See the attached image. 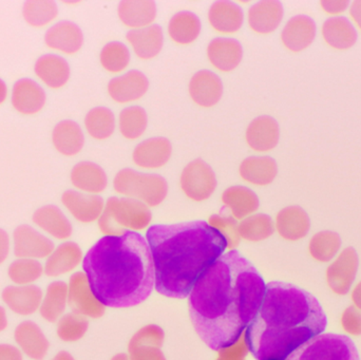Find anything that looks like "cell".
Here are the masks:
<instances>
[{"instance_id": "obj_1", "label": "cell", "mask_w": 361, "mask_h": 360, "mask_svg": "<svg viewBox=\"0 0 361 360\" xmlns=\"http://www.w3.org/2000/svg\"><path fill=\"white\" fill-rule=\"evenodd\" d=\"M264 280L239 252L223 254L193 285L189 314L199 337L212 350L239 340L258 314Z\"/></svg>"}, {"instance_id": "obj_2", "label": "cell", "mask_w": 361, "mask_h": 360, "mask_svg": "<svg viewBox=\"0 0 361 360\" xmlns=\"http://www.w3.org/2000/svg\"><path fill=\"white\" fill-rule=\"evenodd\" d=\"M326 313L315 296L290 283H269L258 314L246 329L248 350L257 360H286L324 333Z\"/></svg>"}, {"instance_id": "obj_3", "label": "cell", "mask_w": 361, "mask_h": 360, "mask_svg": "<svg viewBox=\"0 0 361 360\" xmlns=\"http://www.w3.org/2000/svg\"><path fill=\"white\" fill-rule=\"evenodd\" d=\"M82 268L97 299L109 308L142 304L156 283L149 245L135 232L104 236L85 256Z\"/></svg>"}, {"instance_id": "obj_4", "label": "cell", "mask_w": 361, "mask_h": 360, "mask_svg": "<svg viewBox=\"0 0 361 360\" xmlns=\"http://www.w3.org/2000/svg\"><path fill=\"white\" fill-rule=\"evenodd\" d=\"M146 238L154 261L157 291L177 299L190 294L200 277L227 249L224 237L205 221L154 225Z\"/></svg>"}, {"instance_id": "obj_5", "label": "cell", "mask_w": 361, "mask_h": 360, "mask_svg": "<svg viewBox=\"0 0 361 360\" xmlns=\"http://www.w3.org/2000/svg\"><path fill=\"white\" fill-rule=\"evenodd\" d=\"M152 220V211L144 203L125 197H112L105 203V209L97 222L105 236H123L128 232L146 230Z\"/></svg>"}, {"instance_id": "obj_6", "label": "cell", "mask_w": 361, "mask_h": 360, "mask_svg": "<svg viewBox=\"0 0 361 360\" xmlns=\"http://www.w3.org/2000/svg\"><path fill=\"white\" fill-rule=\"evenodd\" d=\"M114 188L125 198L135 199L148 207L162 204L169 194V184L164 178L130 168L122 169L116 173Z\"/></svg>"}, {"instance_id": "obj_7", "label": "cell", "mask_w": 361, "mask_h": 360, "mask_svg": "<svg viewBox=\"0 0 361 360\" xmlns=\"http://www.w3.org/2000/svg\"><path fill=\"white\" fill-rule=\"evenodd\" d=\"M286 360H360V357L351 338L329 333L312 338Z\"/></svg>"}, {"instance_id": "obj_8", "label": "cell", "mask_w": 361, "mask_h": 360, "mask_svg": "<svg viewBox=\"0 0 361 360\" xmlns=\"http://www.w3.org/2000/svg\"><path fill=\"white\" fill-rule=\"evenodd\" d=\"M180 186L185 196L195 202L208 200L216 188V178L212 167L203 160H193L183 169Z\"/></svg>"}, {"instance_id": "obj_9", "label": "cell", "mask_w": 361, "mask_h": 360, "mask_svg": "<svg viewBox=\"0 0 361 360\" xmlns=\"http://www.w3.org/2000/svg\"><path fill=\"white\" fill-rule=\"evenodd\" d=\"M68 306L72 312L86 318H101L105 314L106 306L97 299L91 290L86 274L76 272L68 283Z\"/></svg>"}, {"instance_id": "obj_10", "label": "cell", "mask_w": 361, "mask_h": 360, "mask_svg": "<svg viewBox=\"0 0 361 360\" xmlns=\"http://www.w3.org/2000/svg\"><path fill=\"white\" fill-rule=\"evenodd\" d=\"M12 243L15 256L27 259H47L55 247L48 236L27 224L15 228Z\"/></svg>"}, {"instance_id": "obj_11", "label": "cell", "mask_w": 361, "mask_h": 360, "mask_svg": "<svg viewBox=\"0 0 361 360\" xmlns=\"http://www.w3.org/2000/svg\"><path fill=\"white\" fill-rule=\"evenodd\" d=\"M358 255L353 247L343 249L326 270L329 287L336 295H347L351 291L358 271Z\"/></svg>"}, {"instance_id": "obj_12", "label": "cell", "mask_w": 361, "mask_h": 360, "mask_svg": "<svg viewBox=\"0 0 361 360\" xmlns=\"http://www.w3.org/2000/svg\"><path fill=\"white\" fill-rule=\"evenodd\" d=\"M11 105L23 116L39 113L47 103V94L42 85L32 78H19L13 84L10 92Z\"/></svg>"}, {"instance_id": "obj_13", "label": "cell", "mask_w": 361, "mask_h": 360, "mask_svg": "<svg viewBox=\"0 0 361 360\" xmlns=\"http://www.w3.org/2000/svg\"><path fill=\"white\" fill-rule=\"evenodd\" d=\"M165 333L157 325H148L135 332L129 340L128 355L130 360H166L162 352Z\"/></svg>"}, {"instance_id": "obj_14", "label": "cell", "mask_w": 361, "mask_h": 360, "mask_svg": "<svg viewBox=\"0 0 361 360\" xmlns=\"http://www.w3.org/2000/svg\"><path fill=\"white\" fill-rule=\"evenodd\" d=\"M44 42L50 50L74 55L82 48L84 34L73 21L61 20L50 25L44 33Z\"/></svg>"}, {"instance_id": "obj_15", "label": "cell", "mask_w": 361, "mask_h": 360, "mask_svg": "<svg viewBox=\"0 0 361 360\" xmlns=\"http://www.w3.org/2000/svg\"><path fill=\"white\" fill-rule=\"evenodd\" d=\"M61 203L76 221L84 224L99 221L105 209V202L99 194L78 190H66L61 196Z\"/></svg>"}, {"instance_id": "obj_16", "label": "cell", "mask_w": 361, "mask_h": 360, "mask_svg": "<svg viewBox=\"0 0 361 360\" xmlns=\"http://www.w3.org/2000/svg\"><path fill=\"white\" fill-rule=\"evenodd\" d=\"M149 89V80L139 70H131L108 82V94L118 104H128L142 99Z\"/></svg>"}, {"instance_id": "obj_17", "label": "cell", "mask_w": 361, "mask_h": 360, "mask_svg": "<svg viewBox=\"0 0 361 360\" xmlns=\"http://www.w3.org/2000/svg\"><path fill=\"white\" fill-rule=\"evenodd\" d=\"M42 289L37 285H8L2 291L1 299L12 311L19 316H31L39 311L42 304Z\"/></svg>"}, {"instance_id": "obj_18", "label": "cell", "mask_w": 361, "mask_h": 360, "mask_svg": "<svg viewBox=\"0 0 361 360\" xmlns=\"http://www.w3.org/2000/svg\"><path fill=\"white\" fill-rule=\"evenodd\" d=\"M36 77L48 88L59 90L69 82L71 69L63 56L54 53L42 55L34 63Z\"/></svg>"}, {"instance_id": "obj_19", "label": "cell", "mask_w": 361, "mask_h": 360, "mask_svg": "<svg viewBox=\"0 0 361 360\" xmlns=\"http://www.w3.org/2000/svg\"><path fill=\"white\" fill-rule=\"evenodd\" d=\"M188 92L191 99L200 107H214L222 97V80L214 72L201 70L191 77Z\"/></svg>"}, {"instance_id": "obj_20", "label": "cell", "mask_w": 361, "mask_h": 360, "mask_svg": "<svg viewBox=\"0 0 361 360\" xmlns=\"http://www.w3.org/2000/svg\"><path fill=\"white\" fill-rule=\"evenodd\" d=\"M173 147L166 137H150L135 146L133 160L144 169H158L171 160Z\"/></svg>"}, {"instance_id": "obj_21", "label": "cell", "mask_w": 361, "mask_h": 360, "mask_svg": "<svg viewBox=\"0 0 361 360\" xmlns=\"http://www.w3.org/2000/svg\"><path fill=\"white\" fill-rule=\"evenodd\" d=\"M315 21L307 15H296L284 25L281 32L282 44L292 52H300L311 46L315 39Z\"/></svg>"}, {"instance_id": "obj_22", "label": "cell", "mask_w": 361, "mask_h": 360, "mask_svg": "<svg viewBox=\"0 0 361 360\" xmlns=\"http://www.w3.org/2000/svg\"><path fill=\"white\" fill-rule=\"evenodd\" d=\"M82 252L78 243L65 241L54 247L44 264V275L51 278L73 272L82 261Z\"/></svg>"}, {"instance_id": "obj_23", "label": "cell", "mask_w": 361, "mask_h": 360, "mask_svg": "<svg viewBox=\"0 0 361 360\" xmlns=\"http://www.w3.org/2000/svg\"><path fill=\"white\" fill-rule=\"evenodd\" d=\"M279 124L269 116H258L246 128V143L257 152L274 149L279 142Z\"/></svg>"}, {"instance_id": "obj_24", "label": "cell", "mask_w": 361, "mask_h": 360, "mask_svg": "<svg viewBox=\"0 0 361 360\" xmlns=\"http://www.w3.org/2000/svg\"><path fill=\"white\" fill-rule=\"evenodd\" d=\"M208 61L221 72L235 70L243 58V48L238 40L229 37H216L208 44L206 50Z\"/></svg>"}, {"instance_id": "obj_25", "label": "cell", "mask_w": 361, "mask_h": 360, "mask_svg": "<svg viewBox=\"0 0 361 360\" xmlns=\"http://www.w3.org/2000/svg\"><path fill=\"white\" fill-rule=\"evenodd\" d=\"M32 221L42 232L56 240H68L73 232L71 222L55 205H44L36 209Z\"/></svg>"}, {"instance_id": "obj_26", "label": "cell", "mask_w": 361, "mask_h": 360, "mask_svg": "<svg viewBox=\"0 0 361 360\" xmlns=\"http://www.w3.org/2000/svg\"><path fill=\"white\" fill-rule=\"evenodd\" d=\"M275 228L286 240L298 241L309 234L311 220L305 209L292 205L284 207L277 213Z\"/></svg>"}, {"instance_id": "obj_27", "label": "cell", "mask_w": 361, "mask_h": 360, "mask_svg": "<svg viewBox=\"0 0 361 360\" xmlns=\"http://www.w3.org/2000/svg\"><path fill=\"white\" fill-rule=\"evenodd\" d=\"M283 18V6L277 0H262L250 6L247 23L250 29L258 34L276 31Z\"/></svg>"}, {"instance_id": "obj_28", "label": "cell", "mask_w": 361, "mask_h": 360, "mask_svg": "<svg viewBox=\"0 0 361 360\" xmlns=\"http://www.w3.org/2000/svg\"><path fill=\"white\" fill-rule=\"evenodd\" d=\"M126 39L137 56L144 61L158 56L164 44L162 27L154 23L141 29L130 30L127 32Z\"/></svg>"}, {"instance_id": "obj_29", "label": "cell", "mask_w": 361, "mask_h": 360, "mask_svg": "<svg viewBox=\"0 0 361 360\" xmlns=\"http://www.w3.org/2000/svg\"><path fill=\"white\" fill-rule=\"evenodd\" d=\"M14 340L21 352L33 360L44 359L50 347L42 329L30 321H23L17 325Z\"/></svg>"}, {"instance_id": "obj_30", "label": "cell", "mask_w": 361, "mask_h": 360, "mask_svg": "<svg viewBox=\"0 0 361 360\" xmlns=\"http://www.w3.org/2000/svg\"><path fill=\"white\" fill-rule=\"evenodd\" d=\"M70 181L78 192L99 194L107 188L108 178L99 165L82 161L74 165L70 173Z\"/></svg>"}, {"instance_id": "obj_31", "label": "cell", "mask_w": 361, "mask_h": 360, "mask_svg": "<svg viewBox=\"0 0 361 360\" xmlns=\"http://www.w3.org/2000/svg\"><path fill=\"white\" fill-rule=\"evenodd\" d=\"M53 147L65 156H74L82 151L85 146V135L82 127L72 120L57 123L51 133Z\"/></svg>"}, {"instance_id": "obj_32", "label": "cell", "mask_w": 361, "mask_h": 360, "mask_svg": "<svg viewBox=\"0 0 361 360\" xmlns=\"http://www.w3.org/2000/svg\"><path fill=\"white\" fill-rule=\"evenodd\" d=\"M243 21L242 8L238 4L227 0L214 2L208 11V23L219 33H235L241 29Z\"/></svg>"}, {"instance_id": "obj_33", "label": "cell", "mask_w": 361, "mask_h": 360, "mask_svg": "<svg viewBox=\"0 0 361 360\" xmlns=\"http://www.w3.org/2000/svg\"><path fill=\"white\" fill-rule=\"evenodd\" d=\"M157 12L156 2L152 0H123L118 6V18L131 30L154 25Z\"/></svg>"}, {"instance_id": "obj_34", "label": "cell", "mask_w": 361, "mask_h": 360, "mask_svg": "<svg viewBox=\"0 0 361 360\" xmlns=\"http://www.w3.org/2000/svg\"><path fill=\"white\" fill-rule=\"evenodd\" d=\"M239 173L244 181L252 185H269L277 177V163L271 156H250L242 161L239 167Z\"/></svg>"}, {"instance_id": "obj_35", "label": "cell", "mask_w": 361, "mask_h": 360, "mask_svg": "<svg viewBox=\"0 0 361 360\" xmlns=\"http://www.w3.org/2000/svg\"><path fill=\"white\" fill-rule=\"evenodd\" d=\"M223 204L235 220H243L258 211V196L245 186H231L223 192L221 197Z\"/></svg>"}, {"instance_id": "obj_36", "label": "cell", "mask_w": 361, "mask_h": 360, "mask_svg": "<svg viewBox=\"0 0 361 360\" xmlns=\"http://www.w3.org/2000/svg\"><path fill=\"white\" fill-rule=\"evenodd\" d=\"M322 36L329 46L338 50L352 48L357 42V31L348 17L333 16L322 25Z\"/></svg>"}, {"instance_id": "obj_37", "label": "cell", "mask_w": 361, "mask_h": 360, "mask_svg": "<svg viewBox=\"0 0 361 360\" xmlns=\"http://www.w3.org/2000/svg\"><path fill=\"white\" fill-rule=\"evenodd\" d=\"M68 306V285L53 281L47 287L40 304L39 314L44 321L54 323L65 315Z\"/></svg>"}, {"instance_id": "obj_38", "label": "cell", "mask_w": 361, "mask_h": 360, "mask_svg": "<svg viewBox=\"0 0 361 360\" xmlns=\"http://www.w3.org/2000/svg\"><path fill=\"white\" fill-rule=\"evenodd\" d=\"M201 33V20L192 12L183 11L171 17L169 23V37L176 44L187 46L197 39Z\"/></svg>"}, {"instance_id": "obj_39", "label": "cell", "mask_w": 361, "mask_h": 360, "mask_svg": "<svg viewBox=\"0 0 361 360\" xmlns=\"http://www.w3.org/2000/svg\"><path fill=\"white\" fill-rule=\"evenodd\" d=\"M59 6L52 0H27L21 8L23 20L33 27L51 25L59 16Z\"/></svg>"}, {"instance_id": "obj_40", "label": "cell", "mask_w": 361, "mask_h": 360, "mask_svg": "<svg viewBox=\"0 0 361 360\" xmlns=\"http://www.w3.org/2000/svg\"><path fill=\"white\" fill-rule=\"evenodd\" d=\"M85 129L92 139L104 141L109 139L116 130L114 112L106 107H94L85 116Z\"/></svg>"}, {"instance_id": "obj_41", "label": "cell", "mask_w": 361, "mask_h": 360, "mask_svg": "<svg viewBox=\"0 0 361 360\" xmlns=\"http://www.w3.org/2000/svg\"><path fill=\"white\" fill-rule=\"evenodd\" d=\"M148 126L147 112L140 106H130L121 111L118 128L125 139L135 141L145 133Z\"/></svg>"}, {"instance_id": "obj_42", "label": "cell", "mask_w": 361, "mask_h": 360, "mask_svg": "<svg viewBox=\"0 0 361 360\" xmlns=\"http://www.w3.org/2000/svg\"><path fill=\"white\" fill-rule=\"evenodd\" d=\"M275 230L273 219L265 213L248 216L239 223L240 237L250 242L267 240L274 234Z\"/></svg>"}, {"instance_id": "obj_43", "label": "cell", "mask_w": 361, "mask_h": 360, "mask_svg": "<svg viewBox=\"0 0 361 360\" xmlns=\"http://www.w3.org/2000/svg\"><path fill=\"white\" fill-rule=\"evenodd\" d=\"M341 247V239L339 235L331 230H324L312 237L309 251L314 259L326 263L336 257Z\"/></svg>"}, {"instance_id": "obj_44", "label": "cell", "mask_w": 361, "mask_h": 360, "mask_svg": "<svg viewBox=\"0 0 361 360\" xmlns=\"http://www.w3.org/2000/svg\"><path fill=\"white\" fill-rule=\"evenodd\" d=\"M44 274L39 260L17 258L8 268L10 280L16 285H34Z\"/></svg>"}, {"instance_id": "obj_45", "label": "cell", "mask_w": 361, "mask_h": 360, "mask_svg": "<svg viewBox=\"0 0 361 360\" xmlns=\"http://www.w3.org/2000/svg\"><path fill=\"white\" fill-rule=\"evenodd\" d=\"M99 63L109 73H120L130 63V51L123 42H108L99 53Z\"/></svg>"}, {"instance_id": "obj_46", "label": "cell", "mask_w": 361, "mask_h": 360, "mask_svg": "<svg viewBox=\"0 0 361 360\" xmlns=\"http://www.w3.org/2000/svg\"><path fill=\"white\" fill-rule=\"evenodd\" d=\"M88 328L89 323L86 317L72 312L63 315L57 321L56 333L63 342H75L86 335Z\"/></svg>"}, {"instance_id": "obj_47", "label": "cell", "mask_w": 361, "mask_h": 360, "mask_svg": "<svg viewBox=\"0 0 361 360\" xmlns=\"http://www.w3.org/2000/svg\"><path fill=\"white\" fill-rule=\"evenodd\" d=\"M208 224L221 232L227 242V249L233 251L239 245L241 237L239 234V223L233 216L212 215L208 219Z\"/></svg>"}, {"instance_id": "obj_48", "label": "cell", "mask_w": 361, "mask_h": 360, "mask_svg": "<svg viewBox=\"0 0 361 360\" xmlns=\"http://www.w3.org/2000/svg\"><path fill=\"white\" fill-rule=\"evenodd\" d=\"M341 327L343 331L352 336L361 335V310L355 306L345 309L341 315Z\"/></svg>"}, {"instance_id": "obj_49", "label": "cell", "mask_w": 361, "mask_h": 360, "mask_svg": "<svg viewBox=\"0 0 361 360\" xmlns=\"http://www.w3.org/2000/svg\"><path fill=\"white\" fill-rule=\"evenodd\" d=\"M248 351L245 335L243 334L237 342L218 351V359L216 360H246Z\"/></svg>"}, {"instance_id": "obj_50", "label": "cell", "mask_w": 361, "mask_h": 360, "mask_svg": "<svg viewBox=\"0 0 361 360\" xmlns=\"http://www.w3.org/2000/svg\"><path fill=\"white\" fill-rule=\"evenodd\" d=\"M320 6L329 14H341L349 6L348 0H322Z\"/></svg>"}, {"instance_id": "obj_51", "label": "cell", "mask_w": 361, "mask_h": 360, "mask_svg": "<svg viewBox=\"0 0 361 360\" xmlns=\"http://www.w3.org/2000/svg\"><path fill=\"white\" fill-rule=\"evenodd\" d=\"M0 360H23V354L16 347L0 345Z\"/></svg>"}, {"instance_id": "obj_52", "label": "cell", "mask_w": 361, "mask_h": 360, "mask_svg": "<svg viewBox=\"0 0 361 360\" xmlns=\"http://www.w3.org/2000/svg\"><path fill=\"white\" fill-rule=\"evenodd\" d=\"M11 239L6 230L0 228V266L6 262L10 254Z\"/></svg>"}, {"instance_id": "obj_53", "label": "cell", "mask_w": 361, "mask_h": 360, "mask_svg": "<svg viewBox=\"0 0 361 360\" xmlns=\"http://www.w3.org/2000/svg\"><path fill=\"white\" fill-rule=\"evenodd\" d=\"M350 14H351L352 18L354 19L356 25L361 29V0H355V1L352 2Z\"/></svg>"}, {"instance_id": "obj_54", "label": "cell", "mask_w": 361, "mask_h": 360, "mask_svg": "<svg viewBox=\"0 0 361 360\" xmlns=\"http://www.w3.org/2000/svg\"><path fill=\"white\" fill-rule=\"evenodd\" d=\"M8 94H10V90H8V85H6L4 80L0 78V106L6 103Z\"/></svg>"}, {"instance_id": "obj_55", "label": "cell", "mask_w": 361, "mask_h": 360, "mask_svg": "<svg viewBox=\"0 0 361 360\" xmlns=\"http://www.w3.org/2000/svg\"><path fill=\"white\" fill-rule=\"evenodd\" d=\"M352 300H353L354 306L361 310V281L352 292Z\"/></svg>"}, {"instance_id": "obj_56", "label": "cell", "mask_w": 361, "mask_h": 360, "mask_svg": "<svg viewBox=\"0 0 361 360\" xmlns=\"http://www.w3.org/2000/svg\"><path fill=\"white\" fill-rule=\"evenodd\" d=\"M8 327V316L4 306H0V332L4 331Z\"/></svg>"}, {"instance_id": "obj_57", "label": "cell", "mask_w": 361, "mask_h": 360, "mask_svg": "<svg viewBox=\"0 0 361 360\" xmlns=\"http://www.w3.org/2000/svg\"><path fill=\"white\" fill-rule=\"evenodd\" d=\"M52 360H75L74 357L70 354L69 352H66V351H61V352L57 353L54 357H53Z\"/></svg>"}, {"instance_id": "obj_58", "label": "cell", "mask_w": 361, "mask_h": 360, "mask_svg": "<svg viewBox=\"0 0 361 360\" xmlns=\"http://www.w3.org/2000/svg\"><path fill=\"white\" fill-rule=\"evenodd\" d=\"M110 360H130L129 359L128 354H125V353H118V354L114 355Z\"/></svg>"}]
</instances>
